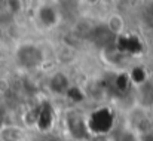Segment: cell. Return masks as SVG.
<instances>
[{
	"instance_id": "3",
	"label": "cell",
	"mask_w": 153,
	"mask_h": 141,
	"mask_svg": "<svg viewBox=\"0 0 153 141\" xmlns=\"http://www.w3.org/2000/svg\"><path fill=\"white\" fill-rule=\"evenodd\" d=\"M1 37H3V30L0 28V39H1Z\"/></svg>"
},
{
	"instance_id": "1",
	"label": "cell",
	"mask_w": 153,
	"mask_h": 141,
	"mask_svg": "<svg viewBox=\"0 0 153 141\" xmlns=\"http://www.w3.org/2000/svg\"><path fill=\"white\" fill-rule=\"evenodd\" d=\"M107 28L113 34H120L125 31V19L120 13H111L107 19Z\"/></svg>"
},
{
	"instance_id": "2",
	"label": "cell",
	"mask_w": 153,
	"mask_h": 141,
	"mask_svg": "<svg viewBox=\"0 0 153 141\" xmlns=\"http://www.w3.org/2000/svg\"><path fill=\"white\" fill-rule=\"evenodd\" d=\"M22 131L15 126H7L0 132V141H22Z\"/></svg>"
}]
</instances>
